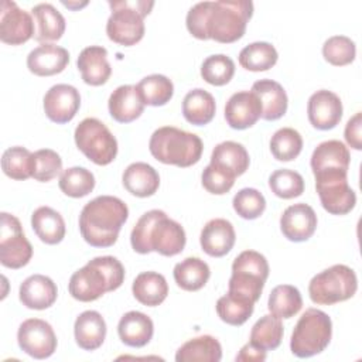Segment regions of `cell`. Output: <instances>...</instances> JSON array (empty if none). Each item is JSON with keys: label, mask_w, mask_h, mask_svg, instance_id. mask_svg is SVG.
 Instances as JSON below:
<instances>
[{"label": "cell", "mask_w": 362, "mask_h": 362, "mask_svg": "<svg viewBox=\"0 0 362 362\" xmlns=\"http://www.w3.org/2000/svg\"><path fill=\"white\" fill-rule=\"evenodd\" d=\"M322 55L331 65L344 66L354 62L356 47L355 42L346 35H332L324 42Z\"/></svg>", "instance_id": "obj_45"}, {"label": "cell", "mask_w": 362, "mask_h": 362, "mask_svg": "<svg viewBox=\"0 0 362 362\" xmlns=\"http://www.w3.org/2000/svg\"><path fill=\"white\" fill-rule=\"evenodd\" d=\"M307 115L313 127L331 130L342 119V102L339 96L331 90H317L308 99Z\"/></svg>", "instance_id": "obj_15"}, {"label": "cell", "mask_w": 362, "mask_h": 362, "mask_svg": "<svg viewBox=\"0 0 362 362\" xmlns=\"http://www.w3.org/2000/svg\"><path fill=\"white\" fill-rule=\"evenodd\" d=\"M269 187L276 197L291 199L300 197L304 192V180L300 173L281 168L272 173L269 177Z\"/></svg>", "instance_id": "obj_44"}, {"label": "cell", "mask_w": 362, "mask_h": 362, "mask_svg": "<svg viewBox=\"0 0 362 362\" xmlns=\"http://www.w3.org/2000/svg\"><path fill=\"white\" fill-rule=\"evenodd\" d=\"M252 92L262 103V117L277 120L287 112V93L284 88L273 79H260L252 85Z\"/></svg>", "instance_id": "obj_24"}, {"label": "cell", "mask_w": 362, "mask_h": 362, "mask_svg": "<svg viewBox=\"0 0 362 362\" xmlns=\"http://www.w3.org/2000/svg\"><path fill=\"white\" fill-rule=\"evenodd\" d=\"M35 34L34 18L17 3L10 0L1 1L0 8V40L8 45H21Z\"/></svg>", "instance_id": "obj_13"}, {"label": "cell", "mask_w": 362, "mask_h": 362, "mask_svg": "<svg viewBox=\"0 0 362 362\" xmlns=\"http://www.w3.org/2000/svg\"><path fill=\"white\" fill-rule=\"evenodd\" d=\"M201 181H202V187L208 192L215 195H222L230 191V188L235 184V177H232L225 170L209 163V165H206L202 171Z\"/></svg>", "instance_id": "obj_48"}, {"label": "cell", "mask_w": 362, "mask_h": 362, "mask_svg": "<svg viewBox=\"0 0 362 362\" xmlns=\"http://www.w3.org/2000/svg\"><path fill=\"white\" fill-rule=\"evenodd\" d=\"M33 257L20 221L7 212L0 214V263L8 269H21Z\"/></svg>", "instance_id": "obj_11"}, {"label": "cell", "mask_w": 362, "mask_h": 362, "mask_svg": "<svg viewBox=\"0 0 362 362\" xmlns=\"http://www.w3.org/2000/svg\"><path fill=\"white\" fill-rule=\"evenodd\" d=\"M351 154L348 147L339 140H327L320 143L313 151L310 164L313 174L325 171H348Z\"/></svg>", "instance_id": "obj_23"}, {"label": "cell", "mask_w": 362, "mask_h": 362, "mask_svg": "<svg viewBox=\"0 0 362 362\" xmlns=\"http://www.w3.org/2000/svg\"><path fill=\"white\" fill-rule=\"evenodd\" d=\"M57 296V284L44 274H33L20 284V301L31 310L49 308L55 303Z\"/></svg>", "instance_id": "obj_22"}, {"label": "cell", "mask_w": 362, "mask_h": 362, "mask_svg": "<svg viewBox=\"0 0 362 362\" xmlns=\"http://www.w3.org/2000/svg\"><path fill=\"white\" fill-rule=\"evenodd\" d=\"M136 86L144 103L148 106H164L174 95L173 82L160 74H153L143 78Z\"/></svg>", "instance_id": "obj_40"}, {"label": "cell", "mask_w": 362, "mask_h": 362, "mask_svg": "<svg viewBox=\"0 0 362 362\" xmlns=\"http://www.w3.org/2000/svg\"><path fill=\"white\" fill-rule=\"evenodd\" d=\"M17 342L21 351L34 359L49 358L57 349V337L52 327L40 318H28L17 331Z\"/></svg>", "instance_id": "obj_12"}, {"label": "cell", "mask_w": 362, "mask_h": 362, "mask_svg": "<svg viewBox=\"0 0 362 362\" xmlns=\"http://www.w3.org/2000/svg\"><path fill=\"white\" fill-rule=\"evenodd\" d=\"M235 240L236 233L233 225L223 218H215L206 222L199 236L202 250L212 257L228 255L232 250Z\"/></svg>", "instance_id": "obj_18"}, {"label": "cell", "mask_w": 362, "mask_h": 362, "mask_svg": "<svg viewBox=\"0 0 362 362\" xmlns=\"http://www.w3.org/2000/svg\"><path fill=\"white\" fill-rule=\"evenodd\" d=\"M255 303L235 294H225L216 301L218 317L233 327L243 325L253 314Z\"/></svg>", "instance_id": "obj_39"}, {"label": "cell", "mask_w": 362, "mask_h": 362, "mask_svg": "<svg viewBox=\"0 0 362 362\" xmlns=\"http://www.w3.org/2000/svg\"><path fill=\"white\" fill-rule=\"evenodd\" d=\"M35 167L34 153L21 146L7 148L1 156V170L11 180L24 181L33 177Z\"/></svg>", "instance_id": "obj_37"}, {"label": "cell", "mask_w": 362, "mask_h": 362, "mask_svg": "<svg viewBox=\"0 0 362 362\" xmlns=\"http://www.w3.org/2000/svg\"><path fill=\"white\" fill-rule=\"evenodd\" d=\"M74 335L79 348L95 351L102 346L106 338V322L98 311H83L75 320Z\"/></svg>", "instance_id": "obj_26"}, {"label": "cell", "mask_w": 362, "mask_h": 362, "mask_svg": "<svg viewBox=\"0 0 362 362\" xmlns=\"http://www.w3.org/2000/svg\"><path fill=\"white\" fill-rule=\"evenodd\" d=\"M222 359V346L212 335H201L182 344L177 354V362H219Z\"/></svg>", "instance_id": "obj_32"}, {"label": "cell", "mask_w": 362, "mask_h": 362, "mask_svg": "<svg viewBox=\"0 0 362 362\" xmlns=\"http://www.w3.org/2000/svg\"><path fill=\"white\" fill-rule=\"evenodd\" d=\"M362 113L358 112L355 113L346 123L345 126V140L348 143V146H351L355 150H361L362 148Z\"/></svg>", "instance_id": "obj_49"}, {"label": "cell", "mask_w": 362, "mask_h": 362, "mask_svg": "<svg viewBox=\"0 0 362 362\" xmlns=\"http://www.w3.org/2000/svg\"><path fill=\"white\" fill-rule=\"evenodd\" d=\"M249 153L246 148L236 141H222L212 150L211 164L225 170L232 177H239L249 168Z\"/></svg>", "instance_id": "obj_29"}, {"label": "cell", "mask_w": 362, "mask_h": 362, "mask_svg": "<svg viewBox=\"0 0 362 362\" xmlns=\"http://www.w3.org/2000/svg\"><path fill=\"white\" fill-rule=\"evenodd\" d=\"M76 147L98 165L110 164L117 154V140L96 117L83 119L74 133Z\"/></svg>", "instance_id": "obj_9"}, {"label": "cell", "mask_w": 362, "mask_h": 362, "mask_svg": "<svg viewBox=\"0 0 362 362\" xmlns=\"http://www.w3.org/2000/svg\"><path fill=\"white\" fill-rule=\"evenodd\" d=\"M174 280L185 291H198L209 280V266L199 257H187L174 266Z\"/></svg>", "instance_id": "obj_34"}, {"label": "cell", "mask_w": 362, "mask_h": 362, "mask_svg": "<svg viewBox=\"0 0 362 362\" xmlns=\"http://www.w3.org/2000/svg\"><path fill=\"white\" fill-rule=\"evenodd\" d=\"M124 281V267L113 256H99L76 270L68 284L69 294L82 303L95 301Z\"/></svg>", "instance_id": "obj_4"}, {"label": "cell", "mask_w": 362, "mask_h": 362, "mask_svg": "<svg viewBox=\"0 0 362 362\" xmlns=\"http://www.w3.org/2000/svg\"><path fill=\"white\" fill-rule=\"evenodd\" d=\"M332 337V322L327 313L307 308L298 318L290 339V349L297 358H310L321 354Z\"/></svg>", "instance_id": "obj_7"}, {"label": "cell", "mask_w": 362, "mask_h": 362, "mask_svg": "<svg viewBox=\"0 0 362 362\" xmlns=\"http://www.w3.org/2000/svg\"><path fill=\"white\" fill-rule=\"evenodd\" d=\"M31 226L41 242L57 245L65 238V221L49 206H40L31 215Z\"/></svg>", "instance_id": "obj_31"}, {"label": "cell", "mask_w": 362, "mask_h": 362, "mask_svg": "<svg viewBox=\"0 0 362 362\" xmlns=\"http://www.w3.org/2000/svg\"><path fill=\"white\" fill-rule=\"evenodd\" d=\"M235 75V64L232 58L223 54L209 55L201 66V76L205 82L214 86L226 85Z\"/></svg>", "instance_id": "obj_43"}, {"label": "cell", "mask_w": 362, "mask_h": 362, "mask_svg": "<svg viewBox=\"0 0 362 362\" xmlns=\"http://www.w3.org/2000/svg\"><path fill=\"white\" fill-rule=\"evenodd\" d=\"M262 117V103L250 90L233 93L225 105L226 123L235 130L252 127Z\"/></svg>", "instance_id": "obj_17"}, {"label": "cell", "mask_w": 362, "mask_h": 362, "mask_svg": "<svg viewBox=\"0 0 362 362\" xmlns=\"http://www.w3.org/2000/svg\"><path fill=\"white\" fill-rule=\"evenodd\" d=\"M134 298L147 307L160 305L168 294V284L163 274L157 272L140 273L132 286Z\"/></svg>", "instance_id": "obj_30"}, {"label": "cell", "mask_w": 362, "mask_h": 362, "mask_svg": "<svg viewBox=\"0 0 362 362\" xmlns=\"http://www.w3.org/2000/svg\"><path fill=\"white\" fill-rule=\"evenodd\" d=\"M348 171H325L314 174L315 189L322 208L332 215H345L356 204V194L346 180Z\"/></svg>", "instance_id": "obj_10"}, {"label": "cell", "mask_w": 362, "mask_h": 362, "mask_svg": "<svg viewBox=\"0 0 362 362\" xmlns=\"http://www.w3.org/2000/svg\"><path fill=\"white\" fill-rule=\"evenodd\" d=\"M34 24L37 25L34 38L38 42L48 44V41H57L65 31L64 16L49 3H40L31 8Z\"/></svg>", "instance_id": "obj_28"}, {"label": "cell", "mask_w": 362, "mask_h": 362, "mask_svg": "<svg viewBox=\"0 0 362 362\" xmlns=\"http://www.w3.org/2000/svg\"><path fill=\"white\" fill-rule=\"evenodd\" d=\"M215 110L214 96L201 88L189 90L182 100V115L188 123L195 126L208 124L214 119Z\"/></svg>", "instance_id": "obj_33"}, {"label": "cell", "mask_w": 362, "mask_h": 362, "mask_svg": "<svg viewBox=\"0 0 362 362\" xmlns=\"http://www.w3.org/2000/svg\"><path fill=\"white\" fill-rule=\"evenodd\" d=\"M153 1H112L109 7L112 10L106 23V34L109 40L116 44L130 47L137 44L144 35V17L153 8Z\"/></svg>", "instance_id": "obj_6"}, {"label": "cell", "mask_w": 362, "mask_h": 362, "mask_svg": "<svg viewBox=\"0 0 362 362\" xmlns=\"http://www.w3.org/2000/svg\"><path fill=\"white\" fill-rule=\"evenodd\" d=\"M76 66L83 82L90 86L106 83L112 74L110 64L107 62V51L100 45L83 48L76 59Z\"/></svg>", "instance_id": "obj_21"}, {"label": "cell", "mask_w": 362, "mask_h": 362, "mask_svg": "<svg viewBox=\"0 0 362 362\" xmlns=\"http://www.w3.org/2000/svg\"><path fill=\"white\" fill-rule=\"evenodd\" d=\"M277 58H279V54L274 45L264 41L252 42L239 52L240 66L252 72L270 69L272 66L276 65Z\"/></svg>", "instance_id": "obj_38"}, {"label": "cell", "mask_w": 362, "mask_h": 362, "mask_svg": "<svg viewBox=\"0 0 362 362\" xmlns=\"http://www.w3.org/2000/svg\"><path fill=\"white\" fill-rule=\"evenodd\" d=\"M358 279L355 272L345 264H334L315 274L308 284V294L313 303L332 305L346 301L355 296Z\"/></svg>", "instance_id": "obj_8"}, {"label": "cell", "mask_w": 362, "mask_h": 362, "mask_svg": "<svg viewBox=\"0 0 362 362\" xmlns=\"http://www.w3.org/2000/svg\"><path fill=\"white\" fill-rule=\"evenodd\" d=\"M123 187L134 197L147 198L157 192L160 187L158 173L147 163H132L123 173Z\"/></svg>", "instance_id": "obj_27"}, {"label": "cell", "mask_w": 362, "mask_h": 362, "mask_svg": "<svg viewBox=\"0 0 362 362\" xmlns=\"http://www.w3.org/2000/svg\"><path fill=\"white\" fill-rule=\"evenodd\" d=\"M62 4H64V6H66V7H69V8H81V7H83V6H86V4H88V3H86V1H85V3H83V4H76V3H75V4H74V3H65V1H64V3H62Z\"/></svg>", "instance_id": "obj_51"}, {"label": "cell", "mask_w": 362, "mask_h": 362, "mask_svg": "<svg viewBox=\"0 0 362 362\" xmlns=\"http://www.w3.org/2000/svg\"><path fill=\"white\" fill-rule=\"evenodd\" d=\"M185 242L184 228L161 209L143 214L130 233L132 247L140 255L157 252L171 257L184 250Z\"/></svg>", "instance_id": "obj_3"}, {"label": "cell", "mask_w": 362, "mask_h": 362, "mask_svg": "<svg viewBox=\"0 0 362 362\" xmlns=\"http://www.w3.org/2000/svg\"><path fill=\"white\" fill-rule=\"evenodd\" d=\"M81 106L78 89L68 83L51 86L44 96V112L47 117L58 124L71 122Z\"/></svg>", "instance_id": "obj_14"}, {"label": "cell", "mask_w": 362, "mask_h": 362, "mask_svg": "<svg viewBox=\"0 0 362 362\" xmlns=\"http://www.w3.org/2000/svg\"><path fill=\"white\" fill-rule=\"evenodd\" d=\"M35 167L33 178L40 182H48L55 178L62 170V160L59 154L51 148H41L34 153Z\"/></svg>", "instance_id": "obj_47"}, {"label": "cell", "mask_w": 362, "mask_h": 362, "mask_svg": "<svg viewBox=\"0 0 362 362\" xmlns=\"http://www.w3.org/2000/svg\"><path fill=\"white\" fill-rule=\"evenodd\" d=\"M148 150L157 161L185 168L199 161L204 144L199 136L194 133L163 126L151 134Z\"/></svg>", "instance_id": "obj_5"}, {"label": "cell", "mask_w": 362, "mask_h": 362, "mask_svg": "<svg viewBox=\"0 0 362 362\" xmlns=\"http://www.w3.org/2000/svg\"><path fill=\"white\" fill-rule=\"evenodd\" d=\"M280 229L284 238L291 242L308 240L317 229V215L304 202L290 205L280 216Z\"/></svg>", "instance_id": "obj_16"}, {"label": "cell", "mask_w": 362, "mask_h": 362, "mask_svg": "<svg viewBox=\"0 0 362 362\" xmlns=\"http://www.w3.org/2000/svg\"><path fill=\"white\" fill-rule=\"evenodd\" d=\"M59 189L71 198L86 197L95 188V177L85 167H71L61 173Z\"/></svg>", "instance_id": "obj_41"}, {"label": "cell", "mask_w": 362, "mask_h": 362, "mask_svg": "<svg viewBox=\"0 0 362 362\" xmlns=\"http://www.w3.org/2000/svg\"><path fill=\"white\" fill-rule=\"evenodd\" d=\"M129 218L127 205L117 197L100 195L89 201L79 215V230L93 247L113 246Z\"/></svg>", "instance_id": "obj_2"}, {"label": "cell", "mask_w": 362, "mask_h": 362, "mask_svg": "<svg viewBox=\"0 0 362 362\" xmlns=\"http://www.w3.org/2000/svg\"><path fill=\"white\" fill-rule=\"evenodd\" d=\"M235 212L243 219H256L266 209V199L256 188H242L232 201Z\"/></svg>", "instance_id": "obj_46"}, {"label": "cell", "mask_w": 362, "mask_h": 362, "mask_svg": "<svg viewBox=\"0 0 362 362\" xmlns=\"http://www.w3.org/2000/svg\"><path fill=\"white\" fill-rule=\"evenodd\" d=\"M69 62V52L59 45L41 44L27 57V68L37 76H51L62 72Z\"/></svg>", "instance_id": "obj_19"}, {"label": "cell", "mask_w": 362, "mask_h": 362, "mask_svg": "<svg viewBox=\"0 0 362 362\" xmlns=\"http://www.w3.org/2000/svg\"><path fill=\"white\" fill-rule=\"evenodd\" d=\"M301 150H303L301 134L291 127L279 129L272 136L270 151L273 157L279 161H291L298 157Z\"/></svg>", "instance_id": "obj_42"}, {"label": "cell", "mask_w": 362, "mask_h": 362, "mask_svg": "<svg viewBox=\"0 0 362 362\" xmlns=\"http://www.w3.org/2000/svg\"><path fill=\"white\" fill-rule=\"evenodd\" d=\"M117 334L122 342L127 346L141 348L153 338L154 324L144 313L129 311L120 318L117 324Z\"/></svg>", "instance_id": "obj_25"}, {"label": "cell", "mask_w": 362, "mask_h": 362, "mask_svg": "<svg viewBox=\"0 0 362 362\" xmlns=\"http://www.w3.org/2000/svg\"><path fill=\"white\" fill-rule=\"evenodd\" d=\"M266 359V351L259 349L257 346L247 342L242 346L239 354L236 355L238 362H263Z\"/></svg>", "instance_id": "obj_50"}, {"label": "cell", "mask_w": 362, "mask_h": 362, "mask_svg": "<svg viewBox=\"0 0 362 362\" xmlns=\"http://www.w3.org/2000/svg\"><path fill=\"white\" fill-rule=\"evenodd\" d=\"M283 324L279 317L266 314L260 317L250 331V344L263 351H273L280 346L283 339Z\"/></svg>", "instance_id": "obj_36"}, {"label": "cell", "mask_w": 362, "mask_h": 362, "mask_svg": "<svg viewBox=\"0 0 362 362\" xmlns=\"http://www.w3.org/2000/svg\"><path fill=\"white\" fill-rule=\"evenodd\" d=\"M303 307V297L297 287L291 284L276 286L269 296L267 308L270 314L281 318H291Z\"/></svg>", "instance_id": "obj_35"}, {"label": "cell", "mask_w": 362, "mask_h": 362, "mask_svg": "<svg viewBox=\"0 0 362 362\" xmlns=\"http://www.w3.org/2000/svg\"><path fill=\"white\" fill-rule=\"evenodd\" d=\"M252 14L253 3L249 0L201 1L189 8L185 24L198 40L230 44L243 37Z\"/></svg>", "instance_id": "obj_1"}, {"label": "cell", "mask_w": 362, "mask_h": 362, "mask_svg": "<svg viewBox=\"0 0 362 362\" xmlns=\"http://www.w3.org/2000/svg\"><path fill=\"white\" fill-rule=\"evenodd\" d=\"M144 106L146 103L136 85H122L116 88L107 102L110 116L119 123H130L139 119Z\"/></svg>", "instance_id": "obj_20"}]
</instances>
